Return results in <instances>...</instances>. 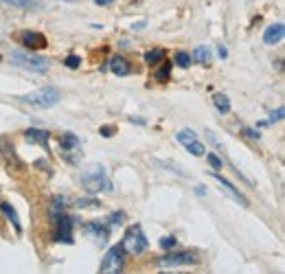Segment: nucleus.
Instances as JSON below:
<instances>
[{
  "label": "nucleus",
  "instance_id": "nucleus-11",
  "mask_svg": "<svg viewBox=\"0 0 285 274\" xmlns=\"http://www.w3.org/2000/svg\"><path fill=\"white\" fill-rule=\"evenodd\" d=\"M84 228H86V233L90 235V237L95 239L99 246H103V244L108 241V235H110V233H108L106 224H101V222H88Z\"/></svg>",
  "mask_w": 285,
  "mask_h": 274
},
{
  "label": "nucleus",
  "instance_id": "nucleus-5",
  "mask_svg": "<svg viewBox=\"0 0 285 274\" xmlns=\"http://www.w3.org/2000/svg\"><path fill=\"white\" fill-rule=\"evenodd\" d=\"M59 147H62V156L66 162L70 164H79L81 160V140L77 138L73 132H64L59 136Z\"/></svg>",
  "mask_w": 285,
  "mask_h": 274
},
{
  "label": "nucleus",
  "instance_id": "nucleus-26",
  "mask_svg": "<svg viewBox=\"0 0 285 274\" xmlns=\"http://www.w3.org/2000/svg\"><path fill=\"white\" fill-rule=\"evenodd\" d=\"M64 64L66 66H68V68H79V66H81V57H77V55H68V57H66L64 59Z\"/></svg>",
  "mask_w": 285,
  "mask_h": 274
},
{
  "label": "nucleus",
  "instance_id": "nucleus-30",
  "mask_svg": "<svg viewBox=\"0 0 285 274\" xmlns=\"http://www.w3.org/2000/svg\"><path fill=\"white\" fill-rule=\"evenodd\" d=\"M99 132H101V136H106V138H108V136L114 134V128H112V125H103V128L99 130Z\"/></svg>",
  "mask_w": 285,
  "mask_h": 274
},
{
  "label": "nucleus",
  "instance_id": "nucleus-2",
  "mask_svg": "<svg viewBox=\"0 0 285 274\" xmlns=\"http://www.w3.org/2000/svg\"><path fill=\"white\" fill-rule=\"evenodd\" d=\"M18 99L24 103H31V106H35V108H53L62 101V90L55 86H44V88H37V90L29 92V95H22Z\"/></svg>",
  "mask_w": 285,
  "mask_h": 274
},
{
  "label": "nucleus",
  "instance_id": "nucleus-29",
  "mask_svg": "<svg viewBox=\"0 0 285 274\" xmlns=\"http://www.w3.org/2000/svg\"><path fill=\"white\" fill-rule=\"evenodd\" d=\"M281 119H283V108H279L277 112L270 114V121H268V123H274V121H281Z\"/></svg>",
  "mask_w": 285,
  "mask_h": 274
},
{
  "label": "nucleus",
  "instance_id": "nucleus-28",
  "mask_svg": "<svg viewBox=\"0 0 285 274\" xmlns=\"http://www.w3.org/2000/svg\"><path fill=\"white\" fill-rule=\"evenodd\" d=\"M175 246V237H162L160 239V248L167 250V248H173Z\"/></svg>",
  "mask_w": 285,
  "mask_h": 274
},
{
  "label": "nucleus",
  "instance_id": "nucleus-4",
  "mask_svg": "<svg viewBox=\"0 0 285 274\" xmlns=\"http://www.w3.org/2000/svg\"><path fill=\"white\" fill-rule=\"evenodd\" d=\"M147 237L142 235V228L141 226H132L128 228V233H125L123 241H121V250L130 252V255H141V252L147 250Z\"/></svg>",
  "mask_w": 285,
  "mask_h": 274
},
{
  "label": "nucleus",
  "instance_id": "nucleus-8",
  "mask_svg": "<svg viewBox=\"0 0 285 274\" xmlns=\"http://www.w3.org/2000/svg\"><path fill=\"white\" fill-rule=\"evenodd\" d=\"M200 261L197 259L195 252H189V250H182V252H167V255L160 259V266L162 268H175V266H195Z\"/></svg>",
  "mask_w": 285,
  "mask_h": 274
},
{
  "label": "nucleus",
  "instance_id": "nucleus-12",
  "mask_svg": "<svg viewBox=\"0 0 285 274\" xmlns=\"http://www.w3.org/2000/svg\"><path fill=\"white\" fill-rule=\"evenodd\" d=\"M283 35H285L283 22H277V24H270L266 29V33H263V42H266L268 46H274V44H279L283 40Z\"/></svg>",
  "mask_w": 285,
  "mask_h": 274
},
{
  "label": "nucleus",
  "instance_id": "nucleus-9",
  "mask_svg": "<svg viewBox=\"0 0 285 274\" xmlns=\"http://www.w3.org/2000/svg\"><path fill=\"white\" fill-rule=\"evenodd\" d=\"M18 40L24 44L29 51H37V48H46V35H42V33H37V31H22L20 35H18Z\"/></svg>",
  "mask_w": 285,
  "mask_h": 274
},
{
  "label": "nucleus",
  "instance_id": "nucleus-34",
  "mask_svg": "<svg viewBox=\"0 0 285 274\" xmlns=\"http://www.w3.org/2000/svg\"><path fill=\"white\" fill-rule=\"evenodd\" d=\"M0 62H2V55H0Z\"/></svg>",
  "mask_w": 285,
  "mask_h": 274
},
{
  "label": "nucleus",
  "instance_id": "nucleus-35",
  "mask_svg": "<svg viewBox=\"0 0 285 274\" xmlns=\"http://www.w3.org/2000/svg\"><path fill=\"white\" fill-rule=\"evenodd\" d=\"M68 2H73V0H68Z\"/></svg>",
  "mask_w": 285,
  "mask_h": 274
},
{
  "label": "nucleus",
  "instance_id": "nucleus-17",
  "mask_svg": "<svg viewBox=\"0 0 285 274\" xmlns=\"http://www.w3.org/2000/svg\"><path fill=\"white\" fill-rule=\"evenodd\" d=\"M213 103H215V108L222 114H228L230 112V101H228L226 95H222V92H215V95H213Z\"/></svg>",
  "mask_w": 285,
  "mask_h": 274
},
{
  "label": "nucleus",
  "instance_id": "nucleus-15",
  "mask_svg": "<svg viewBox=\"0 0 285 274\" xmlns=\"http://www.w3.org/2000/svg\"><path fill=\"white\" fill-rule=\"evenodd\" d=\"M0 2L7 4V7L24 9V11H37V9H42V2H40V0H0Z\"/></svg>",
  "mask_w": 285,
  "mask_h": 274
},
{
  "label": "nucleus",
  "instance_id": "nucleus-6",
  "mask_svg": "<svg viewBox=\"0 0 285 274\" xmlns=\"http://www.w3.org/2000/svg\"><path fill=\"white\" fill-rule=\"evenodd\" d=\"M53 235L57 241L73 244V217L66 215L64 211L53 213Z\"/></svg>",
  "mask_w": 285,
  "mask_h": 274
},
{
  "label": "nucleus",
  "instance_id": "nucleus-3",
  "mask_svg": "<svg viewBox=\"0 0 285 274\" xmlns=\"http://www.w3.org/2000/svg\"><path fill=\"white\" fill-rule=\"evenodd\" d=\"M11 64L24 68L29 73H46L48 70V62L40 55H33L29 51H13L11 53Z\"/></svg>",
  "mask_w": 285,
  "mask_h": 274
},
{
  "label": "nucleus",
  "instance_id": "nucleus-13",
  "mask_svg": "<svg viewBox=\"0 0 285 274\" xmlns=\"http://www.w3.org/2000/svg\"><path fill=\"white\" fill-rule=\"evenodd\" d=\"M110 70H112L117 77H128L132 73V66L128 64V59L125 57L114 55V57H110Z\"/></svg>",
  "mask_w": 285,
  "mask_h": 274
},
{
  "label": "nucleus",
  "instance_id": "nucleus-23",
  "mask_svg": "<svg viewBox=\"0 0 285 274\" xmlns=\"http://www.w3.org/2000/svg\"><path fill=\"white\" fill-rule=\"evenodd\" d=\"M186 147V151H189V153H193V156H204V151H206V147L204 145H202V142L200 140H193V142H189V145H184Z\"/></svg>",
  "mask_w": 285,
  "mask_h": 274
},
{
  "label": "nucleus",
  "instance_id": "nucleus-22",
  "mask_svg": "<svg viewBox=\"0 0 285 274\" xmlns=\"http://www.w3.org/2000/svg\"><path fill=\"white\" fill-rule=\"evenodd\" d=\"M173 62H175V66H180V68H189L193 59H191V55H189V53L178 51V53H175V57H173Z\"/></svg>",
  "mask_w": 285,
  "mask_h": 274
},
{
  "label": "nucleus",
  "instance_id": "nucleus-18",
  "mask_svg": "<svg viewBox=\"0 0 285 274\" xmlns=\"http://www.w3.org/2000/svg\"><path fill=\"white\" fill-rule=\"evenodd\" d=\"M191 59H195V62H200V64H208V59H211V48L197 46L193 51V55H191Z\"/></svg>",
  "mask_w": 285,
  "mask_h": 274
},
{
  "label": "nucleus",
  "instance_id": "nucleus-33",
  "mask_svg": "<svg viewBox=\"0 0 285 274\" xmlns=\"http://www.w3.org/2000/svg\"><path fill=\"white\" fill-rule=\"evenodd\" d=\"M95 2L99 4V7H103V4H112L114 0H95Z\"/></svg>",
  "mask_w": 285,
  "mask_h": 274
},
{
  "label": "nucleus",
  "instance_id": "nucleus-14",
  "mask_svg": "<svg viewBox=\"0 0 285 274\" xmlns=\"http://www.w3.org/2000/svg\"><path fill=\"white\" fill-rule=\"evenodd\" d=\"M48 132L46 130H37V128H29L24 132V138L33 142V145H40V147H46V142H48Z\"/></svg>",
  "mask_w": 285,
  "mask_h": 274
},
{
  "label": "nucleus",
  "instance_id": "nucleus-10",
  "mask_svg": "<svg viewBox=\"0 0 285 274\" xmlns=\"http://www.w3.org/2000/svg\"><path fill=\"white\" fill-rule=\"evenodd\" d=\"M211 178L215 180L219 189H224V191H226V193H228L230 197H233L235 202H239L241 206H248V200H246V195H244V193H239V191L235 189V184H233V182H228L226 178H222V175H217V173H211Z\"/></svg>",
  "mask_w": 285,
  "mask_h": 274
},
{
  "label": "nucleus",
  "instance_id": "nucleus-21",
  "mask_svg": "<svg viewBox=\"0 0 285 274\" xmlns=\"http://www.w3.org/2000/svg\"><path fill=\"white\" fill-rule=\"evenodd\" d=\"M153 77H156V81H160V84H164V81L169 79V77H171V64L169 62H164L160 68L156 70V73H153Z\"/></svg>",
  "mask_w": 285,
  "mask_h": 274
},
{
  "label": "nucleus",
  "instance_id": "nucleus-27",
  "mask_svg": "<svg viewBox=\"0 0 285 274\" xmlns=\"http://www.w3.org/2000/svg\"><path fill=\"white\" fill-rule=\"evenodd\" d=\"M110 224H114V226H121V224L125 222V213L123 211H119V213H112V215H110V219H108Z\"/></svg>",
  "mask_w": 285,
  "mask_h": 274
},
{
  "label": "nucleus",
  "instance_id": "nucleus-19",
  "mask_svg": "<svg viewBox=\"0 0 285 274\" xmlns=\"http://www.w3.org/2000/svg\"><path fill=\"white\" fill-rule=\"evenodd\" d=\"M162 57H164V51H162V48H153V51H147L145 55H142V59H145V62L149 64V66H156Z\"/></svg>",
  "mask_w": 285,
  "mask_h": 274
},
{
  "label": "nucleus",
  "instance_id": "nucleus-31",
  "mask_svg": "<svg viewBox=\"0 0 285 274\" xmlns=\"http://www.w3.org/2000/svg\"><path fill=\"white\" fill-rule=\"evenodd\" d=\"M244 134L250 136V138H257V140H259V132H252L250 128H244Z\"/></svg>",
  "mask_w": 285,
  "mask_h": 274
},
{
  "label": "nucleus",
  "instance_id": "nucleus-25",
  "mask_svg": "<svg viewBox=\"0 0 285 274\" xmlns=\"http://www.w3.org/2000/svg\"><path fill=\"white\" fill-rule=\"evenodd\" d=\"M206 160H208V164H211L213 169H222V167H224V160H222L219 156H215V153H208Z\"/></svg>",
  "mask_w": 285,
  "mask_h": 274
},
{
  "label": "nucleus",
  "instance_id": "nucleus-1",
  "mask_svg": "<svg viewBox=\"0 0 285 274\" xmlns=\"http://www.w3.org/2000/svg\"><path fill=\"white\" fill-rule=\"evenodd\" d=\"M81 186L88 193H101V191H110L112 182H110L106 169L99 162H90L81 169Z\"/></svg>",
  "mask_w": 285,
  "mask_h": 274
},
{
  "label": "nucleus",
  "instance_id": "nucleus-20",
  "mask_svg": "<svg viewBox=\"0 0 285 274\" xmlns=\"http://www.w3.org/2000/svg\"><path fill=\"white\" fill-rule=\"evenodd\" d=\"M175 140H178L180 145H189V142H193V140H195V132H193V130H189V128L180 130L178 134H175Z\"/></svg>",
  "mask_w": 285,
  "mask_h": 274
},
{
  "label": "nucleus",
  "instance_id": "nucleus-16",
  "mask_svg": "<svg viewBox=\"0 0 285 274\" xmlns=\"http://www.w3.org/2000/svg\"><path fill=\"white\" fill-rule=\"evenodd\" d=\"M0 211H2L4 215L9 217V222L15 226V230H18V233H22V224H20V219H18V213H15V208L11 206L9 202H2V204H0Z\"/></svg>",
  "mask_w": 285,
  "mask_h": 274
},
{
  "label": "nucleus",
  "instance_id": "nucleus-24",
  "mask_svg": "<svg viewBox=\"0 0 285 274\" xmlns=\"http://www.w3.org/2000/svg\"><path fill=\"white\" fill-rule=\"evenodd\" d=\"M79 208H97L99 206V200H90V197H84V200H77L75 202Z\"/></svg>",
  "mask_w": 285,
  "mask_h": 274
},
{
  "label": "nucleus",
  "instance_id": "nucleus-32",
  "mask_svg": "<svg viewBox=\"0 0 285 274\" xmlns=\"http://www.w3.org/2000/svg\"><path fill=\"white\" fill-rule=\"evenodd\" d=\"M217 53H219V57H226V55H228V51H226V46H222V44H219V46H217Z\"/></svg>",
  "mask_w": 285,
  "mask_h": 274
},
{
  "label": "nucleus",
  "instance_id": "nucleus-7",
  "mask_svg": "<svg viewBox=\"0 0 285 274\" xmlns=\"http://www.w3.org/2000/svg\"><path fill=\"white\" fill-rule=\"evenodd\" d=\"M123 270V252H121V246H114L106 252L101 266H99V272L101 274H117Z\"/></svg>",
  "mask_w": 285,
  "mask_h": 274
}]
</instances>
